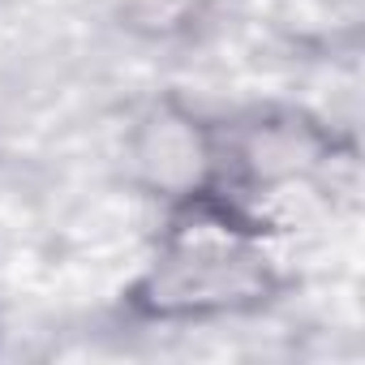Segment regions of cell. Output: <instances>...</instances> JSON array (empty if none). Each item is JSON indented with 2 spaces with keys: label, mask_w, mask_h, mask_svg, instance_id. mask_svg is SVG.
<instances>
[{
  "label": "cell",
  "mask_w": 365,
  "mask_h": 365,
  "mask_svg": "<svg viewBox=\"0 0 365 365\" xmlns=\"http://www.w3.org/2000/svg\"><path fill=\"white\" fill-rule=\"evenodd\" d=\"M267 224L245 198L194 190L176 202L150 271L133 284L129 305L142 318L176 322L232 314L275 292V267L262 254Z\"/></svg>",
  "instance_id": "6da1fadb"
}]
</instances>
